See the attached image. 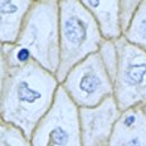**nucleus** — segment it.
<instances>
[{
    "mask_svg": "<svg viewBox=\"0 0 146 146\" xmlns=\"http://www.w3.org/2000/svg\"><path fill=\"white\" fill-rule=\"evenodd\" d=\"M28 58H29V50L25 49V48L20 49L19 53H18V59H19L20 62H25Z\"/></svg>",
    "mask_w": 146,
    "mask_h": 146,
    "instance_id": "7",
    "label": "nucleus"
},
{
    "mask_svg": "<svg viewBox=\"0 0 146 146\" xmlns=\"http://www.w3.org/2000/svg\"><path fill=\"white\" fill-rule=\"evenodd\" d=\"M145 74H146V64L130 66L129 69L125 73V81H126V83L135 86V84H139L144 80Z\"/></svg>",
    "mask_w": 146,
    "mask_h": 146,
    "instance_id": "2",
    "label": "nucleus"
},
{
    "mask_svg": "<svg viewBox=\"0 0 146 146\" xmlns=\"http://www.w3.org/2000/svg\"><path fill=\"white\" fill-rule=\"evenodd\" d=\"M0 8H1V14H10L17 11V5L13 1H0Z\"/></svg>",
    "mask_w": 146,
    "mask_h": 146,
    "instance_id": "6",
    "label": "nucleus"
},
{
    "mask_svg": "<svg viewBox=\"0 0 146 146\" xmlns=\"http://www.w3.org/2000/svg\"><path fill=\"white\" fill-rule=\"evenodd\" d=\"M100 86V80L95 73H87L83 76V78L81 80L80 87L83 92L86 93H92L97 90V87Z\"/></svg>",
    "mask_w": 146,
    "mask_h": 146,
    "instance_id": "4",
    "label": "nucleus"
},
{
    "mask_svg": "<svg viewBox=\"0 0 146 146\" xmlns=\"http://www.w3.org/2000/svg\"><path fill=\"white\" fill-rule=\"evenodd\" d=\"M50 139L56 145L66 146L68 144L69 136H68V132H67L66 130H63L62 127H57V129H54L53 131L50 132Z\"/></svg>",
    "mask_w": 146,
    "mask_h": 146,
    "instance_id": "5",
    "label": "nucleus"
},
{
    "mask_svg": "<svg viewBox=\"0 0 146 146\" xmlns=\"http://www.w3.org/2000/svg\"><path fill=\"white\" fill-rule=\"evenodd\" d=\"M18 97H19V100L22 102L34 103L36 100L40 98L42 95L38 91L30 88L27 82H20L19 86H18Z\"/></svg>",
    "mask_w": 146,
    "mask_h": 146,
    "instance_id": "3",
    "label": "nucleus"
},
{
    "mask_svg": "<svg viewBox=\"0 0 146 146\" xmlns=\"http://www.w3.org/2000/svg\"><path fill=\"white\" fill-rule=\"evenodd\" d=\"M126 146H144V145L140 142L139 139H132V140H130V141L127 142Z\"/></svg>",
    "mask_w": 146,
    "mask_h": 146,
    "instance_id": "8",
    "label": "nucleus"
},
{
    "mask_svg": "<svg viewBox=\"0 0 146 146\" xmlns=\"http://www.w3.org/2000/svg\"><path fill=\"white\" fill-rule=\"evenodd\" d=\"M86 4L88 5H92V7H97V5H100V1H84Z\"/></svg>",
    "mask_w": 146,
    "mask_h": 146,
    "instance_id": "10",
    "label": "nucleus"
},
{
    "mask_svg": "<svg viewBox=\"0 0 146 146\" xmlns=\"http://www.w3.org/2000/svg\"><path fill=\"white\" fill-rule=\"evenodd\" d=\"M133 122H135V116H129L125 120V125L126 126H131V125H133Z\"/></svg>",
    "mask_w": 146,
    "mask_h": 146,
    "instance_id": "9",
    "label": "nucleus"
},
{
    "mask_svg": "<svg viewBox=\"0 0 146 146\" xmlns=\"http://www.w3.org/2000/svg\"><path fill=\"white\" fill-rule=\"evenodd\" d=\"M64 34L71 43L81 44L87 35L86 25L78 18H69L64 24Z\"/></svg>",
    "mask_w": 146,
    "mask_h": 146,
    "instance_id": "1",
    "label": "nucleus"
}]
</instances>
